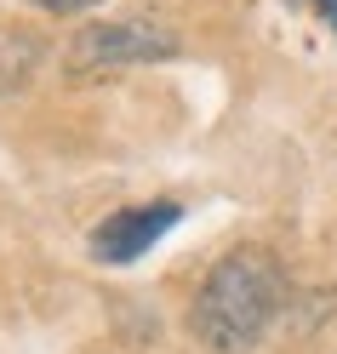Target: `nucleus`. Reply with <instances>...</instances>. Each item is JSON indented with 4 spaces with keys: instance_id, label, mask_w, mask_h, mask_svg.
I'll return each mask as SVG.
<instances>
[{
    "instance_id": "obj_2",
    "label": "nucleus",
    "mask_w": 337,
    "mask_h": 354,
    "mask_svg": "<svg viewBox=\"0 0 337 354\" xmlns=\"http://www.w3.org/2000/svg\"><path fill=\"white\" fill-rule=\"evenodd\" d=\"M177 57V35L166 24H138V17H120V24H86L69 40V75L75 80H98L109 69H126V63H166Z\"/></svg>"
},
{
    "instance_id": "obj_1",
    "label": "nucleus",
    "mask_w": 337,
    "mask_h": 354,
    "mask_svg": "<svg viewBox=\"0 0 337 354\" xmlns=\"http://www.w3.org/2000/svg\"><path fill=\"white\" fill-rule=\"evenodd\" d=\"M280 297H286V280L275 269V257L263 246H235L229 257L212 263L206 286L194 292L189 331L217 354H246L257 348L268 320L280 315Z\"/></svg>"
},
{
    "instance_id": "obj_5",
    "label": "nucleus",
    "mask_w": 337,
    "mask_h": 354,
    "mask_svg": "<svg viewBox=\"0 0 337 354\" xmlns=\"http://www.w3.org/2000/svg\"><path fill=\"white\" fill-rule=\"evenodd\" d=\"M303 6H314V12H320L326 24H331V35H337V0H303Z\"/></svg>"
},
{
    "instance_id": "obj_3",
    "label": "nucleus",
    "mask_w": 337,
    "mask_h": 354,
    "mask_svg": "<svg viewBox=\"0 0 337 354\" xmlns=\"http://www.w3.org/2000/svg\"><path fill=\"white\" fill-rule=\"evenodd\" d=\"M177 217H183V206H177V201H149V206L109 212L103 223L92 229V257L109 263V269H120V263H138V257H143L166 229H177Z\"/></svg>"
},
{
    "instance_id": "obj_4",
    "label": "nucleus",
    "mask_w": 337,
    "mask_h": 354,
    "mask_svg": "<svg viewBox=\"0 0 337 354\" xmlns=\"http://www.w3.org/2000/svg\"><path fill=\"white\" fill-rule=\"evenodd\" d=\"M29 6H40V12H52V17H69V12H92L98 0H29Z\"/></svg>"
}]
</instances>
